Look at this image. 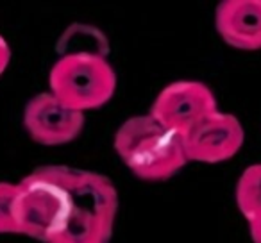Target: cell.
<instances>
[{"label":"cell","mask_w":261,"mask_h":243,"mask_svg":"<svg viewBox=\"0 0 261 243\" xmlns=\"http://www.w3.org/2000/svg\"><path fill=\"white\" fill-rule=\"evenodd\" d=\"M215 27L238 50H261V0H224L217 8Z\"/></svg>","instance_id":"cell-8"},{"label":"cell","mask_w":261,"mask_h":243,"mask_svg":"<svg viewBox=\"0 0 261 243\" xmlns=\"http://www.w3.org/2000/svg\"><path fill=\"white\" fill-rule=\"evenodd\" d=\"M72 209L50 243H109L118 213V192L111 179L83 168H68Z\"/></svg>","instance_id":"cell-3"},{"label":"cell","mask_w":261,"mask_h":243,"mask_svg":"<svg viewBox=\"0 0 261 243\" xmlns=\"http://www.w3.org/2000/svg\"><path fill=\"white\" fill-rule=\"evenodd\" d=\"M234 199L247 224L261 217V163L243 170L236 184Z\"/></svg>","instance_id":"cell-9"},{"label":"cell","mask_w":261,"mask_h":243,"mask_svg":"<svg viewBox=\"0 0 261 243\" xmlns=\"http://www.w3.org/2000/svg\"><path fill=\"white\" fill-rule=\"evenodd\" d=\"M23 127L40 145H65L83 132L84 113L68 107L47 91L27 102L23 111Z\"/></svg>","instance_id":"cell-7"},{"label":"cell","mask_w":261,"mask_h":243,"mask_svg":"<svg viewBox=\"0 0 261 243\" xmlns=\"http://www.w3.org/2000/svg\"><path fill=\"white\" fill-rule=\"evenodd\" d=\"M249 232H250V236H252L254 243H261V217L249 222Z\"/></svg>","instance_id":"cell-12"},{"label":"cell","mask_w":261,"mask_h":243,"mask_svg":"<svg viewBox=\"0 0 261 243\" xmlns=\"http://www.w3.org/2000/svg\"><path fill=\"white\" fill-rule=\"evenodd\" d=\"M115 150L130 174L149 182L167 181L188 163L181 136L150 115L127 118L115 134Z\"/></svg>","instance_id":"cell-1"},{"label":"cell","mask_w":261,"mask_h":243,"mask_svg":"<svg viewBox=\"0 0 261 243\" xmlns=\"http://www.w3.org/2000/svg\"><path fill=\"white\" fill-rule=\"evenodd\" d=\"M182 138L186 157L195 163H224L234 157L243 147L245 132L243 125L234 115L215 111L200 120Z\"/></svg>","instance_id":"cell-6"},{"label":"cell","mask_w":261,"mask_h":243,"mask_svg":"<svg viewBox=\"0 0 261 243\" xmlns=\"http://www.w3.org/2000/svg\"><path fill=\"white\" fill-rule=\"evenodd\" d=\"M16 182H0V234H18L16 225Z\"/></svg>","instance_id":"cell-10"},{"label":"cell","mask_w":261,"mask_h":243,"mask_svg":"<svg viewBox=\"0 0 261 243\" xmlns=\"http://www.w3.org/2000/svg\"><path fill=\"white\" fill-rule=\"evenodd\" d=\"M9 61H11V48H9L8 41L4 40V36L0 34V75L6 72Z\"/></svg>","instance_id":"cell-11"},{"label":"cell","mask_w":261,"mask_h":243,"mask_svg":"<svg viewBox=\"0 0 261 243\" xmlns=\"http://www.w3.org/2000/svg\"><path fill=\"white\" fill-rule=\"evenodd\" d=\"M215 111L218 104L210 86L200 80H175L158 93L149 115L182 136Z\"/></svg>","instance_id":"cell-5"},{"label":"cell","mask_w":261,"mask_h":243,"mask_svg":"<svg viewBox=\"0 0 261 243\" xmlns=\"http://www.w3.org/2000/svg\"><path fill=\"white\" fill-rule=\"evenodd\" d=\"M68 168L63 165L40 167L16 182L18 234L50 243L61 232L72 209Z\"/></svg>","instance_id":"cell-2"},{"label":"cell","mask_w":261,"mask_h":243,"mask_svg":"<svg viewBox=\"0 0 261 243\" xmlns=\"http://www.w3.org/2000/svg\"><path fill=\"white\" fill-rule=\"evenodd\" d=\"M48 86L63 104L86 113L111 100L116 91V73L98 52H68L54 63Z\"/></svg>","instance_id":"cell-4"}]
</instances>
